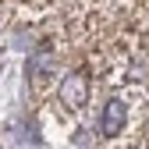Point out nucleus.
Returning <instances> with one entry per match:
<instances>
[{"instance_id":"nucleus-1","label":"nucleus","mask_w":149,"mask_h":149,"mask_svg":"<svg viewBox=\"0 0 149 149\" xmlns=\"http://www.w3.org/2000/svg\"><path fill=\"white\" fill-rule=\"evenodd\" d=\"M61 100L71 110H82L85 107V100H89V74L85 71H71L68 78L61 82Z\"/></svg>"},{"instance_id":"nucleus-2","label":"nucleus","mask_w":149,"mask_h":149,"mask_svg":"<svg viewBox=\"0 0 149 149\" xmlns=\"http://www.w3.org/2000/svg\"><path fill=\"white\" fill-rule=\"evenodd\" d=\"M121 128H124V103L114 96V100H107L103 114H100V132H103L107 139H117Z\"/></svg>"}]
</instances>
